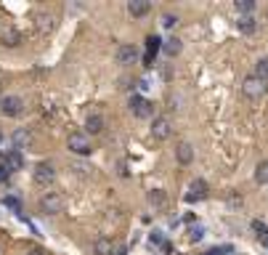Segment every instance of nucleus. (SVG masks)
Here are the masks:
<instances>
[{
    "label": "nucleus",
    "instance_id": "1",
    "mask_svg": "<svg viewBox=\"0 0 268 255\" xmlns=\"http://www.w3.org/2000/svg\"><path fill=\"white\" fill-rule=\"evenodd\" d=\"M64 205H67V199H64V194H61V191H45V194L40 197V210H43L45 215L61 213V210H64Z\"/></svg>",
    "mask_w": 268,
    "mask_h": 255
},
{
    "label": "nucleus",
    "instance_id": "2",
    "mask_svg": "<svg viewBox=\"0 0 268 255\" xmlns=\"http://www.w3.org/2000/svg\"><path fill=\"white\" fill-rule=\"evenodd\" d=\"M67 149H69L72 154H77V157H88V154L93 152L90 138H88L85 133H80V131H74V133L67 136Z\"/></svg>",
    "mask_w": 268,
    "mask_h": 255
},
{
    "label": "nucleus",
    "instance_id": "3",
    "mask_svg": "<svg viewBox=\"0 0 268 255\" xmlns=\"http://www.w3.org/2000/svg\"><path fill=\"white\" fill-rule=\"evenodd\" d=\"M265 90H268V83H265V80H260V77H255V75H250L242 83V93L247 96V99H260Z\"/></svg>",
    "mask_w": 268,
    "mask_h": 255
},
{
    "label": "nucleus",
    "instance_id": "4",
    "mask_svg": "<svg viewBox=\"0 0 268 255\" xmlns=\"http://www.w3.org/2000/svg\"><path fill=\"white\" fill-rule=\"evenodd\" d=\"M151 136H154L157 141H167V138L173 136V120H170L167 115L154 117V122H151Z\"/></svg>",
    "mask_w": 268,
    "mask_h": 255
},
{
    "label": "nucleus",
    "instance_id": "5",
    "mask_svg": "<svg viewBox=\"0 0 268 255\" xmlns=\"http://www.w3.org/2000/svg\"><path fill=\"white\" fill-rule=\"evenodd\" d=\"M130 112H133L136 117L146 120V117L154 115V104L149 99H141V96H130Z\"/></svg>",
    "mask_w": 268,
    "mask_h": 255
},
{
    "label": "nucleus",
    "instance_id": "6",
    "mask_svg": "<svg viewBox=\"0 0 268 255\" xmlns=\"http://www.w3.org/2000/svg\"><path fill=\"white\" fill-rule=\"evenodd\" d=\"M32 178H35L37 186H48V184H53V178H56V168H53L51 162H40V165L35 168V173H32Z\"/></svg>",
    "mask_w": 268,
    "mask_h": 255
},
{
    "label": "nucleus",
    "instance_id": "7",
    "mask_svg": "<svg viewBox=\"0 0 268 255\" xmlns=\"http://www.w3.org/2000/svg\"><path fill=\"white\" fill-rule=\"evenodd\" d=\"M0 112H3L6 117H19L24 112V101L19 96H6V99L0 101Z\"/></svg>",
    "mask_w": 268,
    "mask_h": 255
},
{
    "label": "nucleus",
    "instance_id": "8",
    "mask_svg": "<svg viewBox=\"0 0 268 255\" xmlns=\"http://www.w3.org/2000/svg\"><path fill=\"white\" fill-rule=\"evenodd\" d=\"M136 59H138V48L136 45H120L117 48V64H122V67H130V64H136Z\"/></svg>",
    "mask_w": 268,
    "mask_h": 255
},
{
    "label": "nucleus",
    "instance_id": "9",
    "mask_svg": "<svg viewBox=\"0 0 268 255\" xmlns=\"http://www.w3.org/2000/svg\"><path fill=\"white\" fill-rule=\"evenodd\" d=\"M53 27H56L53 13H45V11L35 13V29L40 32V35H48V32H53Z\"/></svg>",
    "mask_w": 268,
    "mask_h": 255
},
{
    "label": "nucleus",
    "instance_id": "10",
    "mask_svg": "<svg viewBox=\"0 0 268 255\" xmlns=\"http://www.w3.org/2000/svg\"><path fill=\"white\" fill-rule=\"evenodd\" d=\"M160 48H162V40L157 38V35H149V38H146V56H144V64H146V67H151V64H154V56H157V51H160Z\"/></svg>",
    "mask_w": 268,
    "mask_h": 255
},
{
    "label": "nucleus",
    "instance_id": "11",
    "mask_svg": "<svg viewBox=\"0 0 268 255\" xmlns=\"http://www.w3.org/2000/svg\"><path fill=\"white\" fill-rule=\"evenodd\" d=\"M151 11V6L146 3V0H130L128 3V13L133 16V19H141V16H146Z\"/></svg>",
    "mask_w": 268,
    "mask_h": 255
},
{
    "label": "nucleus",
    "instance_id": "12",
    "mask_svg": "<svg viewBox=\"0 0 268 255\" xmlns=\"http://www.w3.org/2000/svg\"><path fill=\"white\" fill-rule=\"evenodd\" d=\"M207 191H210V189H207V184H204L202 178H194V181H192V194H188L186 199H188V202H194V199H204V197H207Z\"/></svg>",
    "mask_w": 268,
    "mask_h": 255
},
{
    "label": "nucleus",
    "instance_id": "13",
    "mask_svg": "<svg viewBox=\"0 0 268 255\" xmlns=\"http://www.w3.org/2000/svg\"><path fill=\"white\" fill-rule=\"evenodd\" d=\"M176 157H178V162L181 165H188L194 159V147L188 141H183V143H178V149H176Z\"/></svg>",
    "mask_w": 268,
    "mask_h": 255
},
{
    "label": "nucleus",
    "instance_id": "14",
    "mask_svg": "<svg viewBox=\"0 0 268 255\" xmlns=\"http://www.w3.org/2000/svg\"><path fill=\"white\" fill-rule=\"evenodd\" d=\"M3 165H6L8 170H22V165H24V157H22V152H19V149L8 152V154L3 157Z\"/></svg>",
    "mask_w": 268,
    "mask_h": 255
},
{
    "label": "nucleus",
    "instance_id": "15",
    "mask_svg": "<svg viewBox=\"0 0 268 255\" xmlns=\"http://www.w3.org/2000/svg\"><path fill=\"white\" fill-rule=\"evenodd\" d=\"M104 117L101 115H88V120H85V131L90 133V136H96V133H101L104 131Z\"/></svg>",
    "mask_w": 268,
    "mask_h": 255
},
{
    "label": "nucleus",
    "instance_id": "16",
    "mask_svg": "<svg viewBox=\"0 0 268 255\" xmlns=\"http://www.w3.org/2000/svg\"><path fill=\"white\" fill-rule=\"evenodd\" d=\"M112 250H114V245H112V239H109V236H101V239L93 242V252H96V255H112Z\"/></svg>",
    "mask_w": 268,
    "mask_h": 255
},
{
    "label": "nucleus",
    "instance_id": "17",
    "mask_svg": "<svg viewBox=\"0 0 268 255\" xmlns=\"http://www.w3.org/2000/svg\"><path fill=\"white\" fill-rule=\"evenodd\" d=\"M0 40H3V45H19V40H22V35H19V32L16 29H13V27H6L3 32H0Z\"/></svg>",
    "mask_w": 268,
    "mask_h": 255
},
{
    "label": "nucleus",
    "instance_id": "18",
    "mask_svg": "<svg viewBox=\"0 0 268 255\" xmlns=\"http://www.w3.org/2000/svg\"><path fill=\"white\" fill-rule=\"evenodd\" d=\"M13 143H16V149L29 147V143H32V133H29V131H16V133H13Z\"/></svg>",
    "mask_w": 268,
    "mask_h": 255
},
{
    "label": "nucleus",
    "instance_id": "19",
    "mask_svg": "<svg viewBox=\"0 0 268 255\" xmlns=\"http://www.w3.org/2000/svg\"><path fill=\"white\" fill-rule=\"evenodd\" d=\"M236 27H239V32H244V35H252V32H255V19H252V16H239Z\"/></svg>",
    "mask_w": 268,
    "mask_h": 255
},
{
    "label": "nucleus",
    "instance_id": "20",
    "mask_svg": "<svg viewBox=\"0 0 268 255\" xmlns=\"http://www.w3.org/2000/svg\"><path fill=\"white\" fill-rule=\"evenodd\" d=\"M146 199H149V205H154V207H162V205L167 202V197H165V191H162V189H151Z\"/></svg>",
    "mask_w": 268,
    "mask_h": 255
},
{
    "label": "nucleus",
    "instance_id": "21",
    "mask_svg": "<svg viewBox=\"0 0 268 255\" xmlns=\"http://www.w3.org/2000/svg\"><path fill=\"white\" fill-rule=\"evenodd\" d=\"M181 48H183V45H181L178 38H170V40L162 45V51H165L167 56H178V53H181Z\"/></svg>",
    "mask_w": 268,
    "mask_h": 255
},
{
    "label": "nucleus",
    "instance_id": "22",
    "mask_svg": "<svg viewBox=\"0 0 268 255\" xmlns=\"http://www.w3.org/2000/svg\"><path fill=\"white\" fill-rule=\"evenodd\" d=\"M255 77H260V80H265V83H268V59H258V64H255Z\"/></svg>",
    "mask_w": 268,
    "mask_h": 255
},
{
    "label": "nucleus",
    "instance_id": "23",
    "mask_svg": "<svg viewBox=\"0 0 268 255\" xmlns=\"http://www.w3.org/2000/svg\"><path fill=\"white\" fill-rule=\"evenodd\" d=\"M255 181L258 184H268V162H258V168H255Z\"/></svg>",
    "mask_w": 268,
    "mask_h": 255
},
{
    "label": "nucleus",
    "instance_id": "24",
    "mask_svg": "<svg viewBox=\"0 0 268 255\" xmlns=\"http://www.w3.org/2000/svg\"><path fill=\"white\" fill-rule=\"evenodd\" d=\"M236 11L244 13V16H250L252 11H255V3H252V0H236Z\"/></svg>",
    "mask_w": 268,
    "mask_h": 255
},
{
    "label": "nucleus",
    "instance_id": "25",
    "mask_svg": "<svg viewBox=\"0 0 268 255\" xmlns=\"http://www.w3.org/2000/svg\"><path fill=\"white\" fill-rule=\"evenodd\" d=\"M176 24H178V16H173V13H165V16H162V27L173 29V27H176Z\"/></svg>",
    "mask_w": 268,
    "mask_h": 255
},
{
    "label": "nucleus",
    "instance_id": "26",
    "mask_svg": "<svg viewBox=\"0 0 268 255\" xmlns=\"http://www.w3.org/2000/svg\"><path fill=\"white\" fill-rule=\"evenodd\" d=\"M252 229H255L258 236H265V234H268V226H265L263 221H255V223H252Z\"/></svg>",
    "mask_w": 268,
    "mask_h": 255
},
{
    "label": "nucleus",
    "instance_id": "27",
    "mask_svg": "<svg viewBox=\"0 0 268 255\" xmlns=\"http://www.w3.org/2000/svg\"><path fill=\"white\" fill-rule=\"evenodd\" d=\"M3 202H6V205H8V207H11V210H16V213H19V210H22V202H19V199H16V197H6V199H3Z\"/></svg>",
    "mask_w": 268,
    "mask_h": 255
},
{
    "label": "nucleus",
    "instance_id": "28",
    "mask_svg": "<svg viewBox=\"0 0 268 255\" xmlns=\"http://www.w3.org/2000/svg\"><path fill=\"white\" fill-rule=\"evenodd\" d=\"M223 252H231V247H215V250H207L204 255H223Z\"/></svg>",
    "mask_w": 268,
    "mask_h": 255
},
{
    "label": "nucleus",
    "instance_id": "29",
    "mask_svg": "<svg viewBox=\"0 0 268 255\" xmlns=\"http://www.w3.org/2000/svg\"><path fill=\"white\" fill-rule=\"evenodd\" d=\"M202 234H204V231H202L199 226H197V229H192V239H194V242H197V239H202Z\"/></svg>",
    "mask_w": 268,
    "mask_h": 255
},
{
    "label": "nucleus",
    "instance_id": "30",
    "mask_svg": "<svg viewBox=\"0 0 268 255\" xmlns=\"http://www.w3.org/2000/svg\"><path fill=\"white\" fill-rule=\"evenodd\" d=\"M8 173H11V170H8L6 165H0V181H3V178H8Z\"/></svg>",
    "mask_w": 268,
    "mask_h": 255
},
{
    "label": "nucleus",
    "instance_id": "31",
    "mask_svg": "<svg viewBox=\"0 0 268 255\" xmlns=\"http://www.w3.org/2000/svg\"><path fill=\"white\" fill-rule=\"evenodd\" d=\"M151 242H154V245H160V242H162V236H160V231H154V234H151Z\"/></svg>",
    "mask_w": 268,
    "mask_h": 255
},
{
    "label": "nucleus",
    "instance_id": "32",
    "mask_svg": "<svg viewBox=\"0 0 268 255\" xmlns=\"http://www.w3.org/2000/svg\"><path fill=\"white\" fill-rule=\"evenodd\" d=\"M27 255H45V252H43V250H40V247H32V250H29V252H27Z\"/></svg>",
    "mask_w": 268,
    "mask_h": 255
},
{
    "label": "nucleus",
    "instance_id": "33",
    "mask_svg": "<svg viewBox=\"0 0 268 255\" xmlns=\"http://www.w3.org/2000/svg\"><path fill=\"white\" fill-rule=\"evenodd\" d=\"M260 239H263V245L268 247V234H265V236H260Z\"/></svg>",
    "mask_w": 268,
    "mask_h": 255
}]
</instances>
